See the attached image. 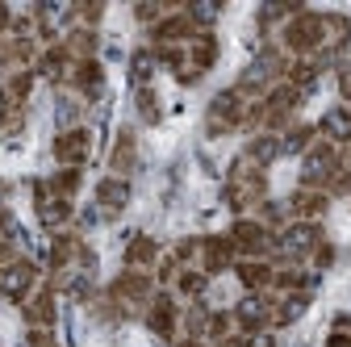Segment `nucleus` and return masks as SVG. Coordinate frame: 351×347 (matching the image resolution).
<instances>
[{
  "mask_svg": "<svg viewBox=\"0 0 351 347\" xmlns=\"http://www.w3.org/2000/svg\"><path fill=\"white\" fill-rule=\"evenodd\" d=\"M280 34H285V47L293 55H318V47H322V13H293Z\"/></svg>",
  "mask_w": 351,
  "mask_h": 347,
  "instance_id": "1",
  "label": "nucleus"
},
{
  "mask_svg": "<svg viewBox=\"0 0 351 347\" xmlns=\"http://www.w3.org/2000/svg\"><path fill=\"white\" fill-rule=\"evenodd\" d=\"M155 259H159V243L151 235H134V239L125 243V268L143 272L147 264H155Z\"/></svg>",
  "mask_w": 351,
  "mask_h": 347,
  "instance_id": "6",
  "label": "nucleus"
},
{
  "mask_svg": "<svg viewBox=\"0 0 351 347\" xmlns=\"http://www.w3.org/2000/svg\"><path fill=\"white\" fill-rule=\"evenodd\" d=\"M130 205V184L121 176H109L97 184V209H101V218H117V213Z\"/></svg>",
  "mask_w": 351,
  "mask_h": 347,
  "instance_id": "4",
  "label": "nucleus"
},
{
  "mask_svg": "<svg viewBox=\"0 0 351 347\" xmlns=\"http://www.w3.org/2000/svg\"><path fill=\"white\" fill-rule=\"evenodd\" d=\"M289 209L297 213L301 222H314V218H322V213L330 209V197H326L322 189H297V193L289 197Z\"/></svg>",
  "mask_w": 351,
  "mask_h": 347,
  "instance_id": "5",
  "label": "nucleus"
},
{
  "mask_svg": "<svg viewBox=\"0 0 351 347\" xmlns=\"http://www.w3.org/2000/svg\"><path fill=\"white\" fill-rule=\"evenodd\" d=\"M38 285V272L29 259H13V264L0 268V297H13V301H25Z\"/></svg>",
  "mask_w": 351,
  "mask_h": 347,
  "instance_id": "3",
  "label": "nucleus"
},
{
  "mask_svg": "<svg viewBox=\"0 0 351 347\" xmlns=\"http://www.w3.org/2000/svg\"><path fill=\"white\" fill-rule=\"evenodd\" d=\"M138 113L143 121H159V97L151 88H138Z\"/></svg>",
  "mask_w": 351,
  "mask_h": 347,
  "instance_id": "9",
  "label": "nucleus"
},
{
  "mask_svg": "<svg viewBox=\"0 0 351 347\" xmlns=\"http://www.w3.org/2000/svg\"><path fill=\"white\" fill-rule=\"evenodd\" d=\"M326 347H351V314H339V318L330 322V339H326Z\"/></svg>",
  "mask_w": 351,
  "mask_h": 347,
  "instance_id": "8",
  "label": "nucleus"
},
{
  "mask_svg": "<svg viewBox=\"0 0 351 347\" xmlns=\"http://www.w3.org/2000/svg\"><path fill=\"white\" fill-rule=\"evenodd\" d=\"M88 155H93V134L84 125H71L55 139V159L63 167H80V163H88Z\"/></svg>",
  "mask_w": 351,
  "mask_h": 347,
  "instance_id": "2",
  "label": "nucleus"
},
{
  "mask_svg": "<svg viewBox=\"0 0 351 347\" xmlns=\"http://www.w3.org/2000/svg\"><path fill=\"white\" fill-rule=\"evenodd\" d=\"M134 155H138L134 134H130V130H121V134H117V147H113V171H117V176L134 171Z\"/></svg>",
  "mask_w": 351,
  "mask_h": 347,
  "instance_id": "7",
  "label": "nucleus"
}]
</instances>
